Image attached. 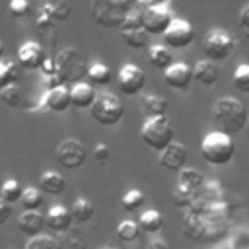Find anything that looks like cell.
<instances>
[{"mask_svg": "<svg viewBox=\"0 0 249 249\" xmlns=\"http://www.w3.org/2000/svg\"><path fill=\"white\" fill-rule=\"evenodd\" d=\"M171 198H173V204H175L177 208H185V210H187V208L191 206L195 195L185 193V191H181V189H175V191L171 193Z\"/></svg>", "mask_w": 249, "mask_h": 249, "instance_id": "obj_40", "label": "cell"}, {"mask_svg": "<svg viewBox=\"0 0 249 249\" xmlns=\"http://www.w3.org/2000/svg\"><path fill=\"white\" fill-rule=\"evenodd\" d=\"M134 0H95L91 4V18L101 27H119L124 21V16L132 10Z\"/></svg>", "mask_w": 249, "mask_h": 249, "instance_id": "obj_5", "label": "cell"}, {"mask_svg": "<svg viewBox=\"0 0 249 249\" xmlns=\"http://www.w3.org/2000/svg\"><path fill=\"white\" fill-rule=\"evenodd\" d=\"M235 144L231 136H228L222 130H212L204 134L200 142V156L210 165H226L233 160Z\"/></svg>", "mask_w": 249, "mask_h": 249, "instance_id": "obj_3", "label": "cell"}, {"mask_svg": "<svg viewBox=\"0 0 249 249\" xmlns=\"http://www.w3.org/2000/svg\"><path fill=\"white\" fill-rule=\"evenodd\" d=\"M19 202L23 206V212H37L43 204V193L37 187H27L23 189Z\"/></svg>", "mask_w": 249, "mask_h": 249, "instance_id": "obj_29", "label": "cell"}, {"mask_svg": "<svg viewBox=\"0 0 249 249\" xmlns=\"http://www.w3.org/2000/svg\"><path fill=\"white\" fill-rule=\"evenodd\" d=\"M163 82L173 89H187L193 82V68L187 62H173L163 72Z\"/></svg>", "mask_w": 249, "mask_h": 249, "instance_id": "obj_15", "label": "cell"}, {"mask_svg": "<svg viewBox=\"0 0 249 249\" xmlns=\"http://www.w3.org/2000/svg\"><path fill=\"white\" fill-rule=\"evenodd\" d=\"M239 25L249 31V4H245V6L239 10Z\"/></svg>", "mask_w": 249, "mask_h": 249, "instance_id": "obj_45", "label": "cell"}, {"mask_svg": "<svg viewBox=\"0 0 249 249\" xmlns=\"http://www.w3.org/2000/svg\"><path fill=\"white\" fill-rule=\"evenodd\" d=\"M51 10H53V18H54V21L58 23V21H64V19L70 16V12H72V4L66 2V0L51 2Z\"/></svg>", "mask_w": 249, "mask_h": 249, "instance_id": "obj_39", "label": "cell"}, {"mask_svg": "<svg viewBox=\"0 0 249 249\" xmlns=\"http://www.w3.org/2000/svg\"><path fill=\"white\" fill-rule=\"evenodd\" d=\"M218 76H220L218 66H216L212 60H206V58H204V60H198V62L195 64V68H193V80L198 82V84H202V86H212V84H216Z\"/></svg>", "mask_w": 249, "mask_h": 249, "instance_id": "obj_21", "label": "cell"}, {"mask_svg": "<svg viewBox=\"0 0 249 249\" xmlns=\"http://www.w3.org/2000/svg\"><path fill=\"white\" fill-rule=\"evenodd\" d=\"M140 103H142V113L146 119L165 117V113H167V99H163L156 93H144L140 97Z\"/></svg>", "mask_w": 249, "mask_h": 249, "instance_id": "obj_22", "label": "cell"}, {"mask_svg": "<svg viewBox=\"0 0 249 249\" xmlns=\"http://www.w3.org/2000/svg\"><path fill=\"white\" fill-rule=\"evenodd\" d=\"M109 158H111V150L107 144H97L93 148V160L97 163H105V161H109Z\"/></svg>", "mask_w": 249, "mask_h": 249, "instance_id": "obj_41", "label": "cell"}, {"mask_svg": "<svg viewBox=\"0 0 249 249\" xmlns=\"http://www.w3.org/2000/svg\"><path fill=\"white\" fill-rule=\"evenodd\" d=\"M93 212H95V208H93V204H91L88 198H76V200L72 202V208H70L72 220H76V222H80V224L89 222V220L93 218Z\"/></svg>", "mask_w": 249, "mask_h": 249, "instance_id": "obj_28", "label": "cell"}, {"mask_svg": "<svg viewBox=\"0 0 249 249\" xmlns=\"http://www.w3.org/2000/svg\"><path fill=\"white\" fill-rule=\"evenodd\" d=\"M86 78L89 80V86H91V84H93V86H107V84H111V80H113V72H111V68L105 66L103 62H93V64H89Z\"/></svg>", "mask_w": 249, "mask_h": 249, "instance_id": "obj_27", "label": "cell"}, {"mask_svg": "<svg viewBox=\"0 0 249 249\" xmlns=\"http://www.w3.org/2000/svg\"><path fill=\"white\" fill-rule=\"evenodd\" d=\"M43 109L53 111V113H62L66 111L72 101H70V88L68 86H58L54 89H47V95L43 99Z\"/></svg>", "mask_w": 249, "mask_h": 249, "instance_id": "obj_16", "label": "cell"}, {"mask_svg": "<svg viewBox=\"0 0 249 249\" xmlns=\"http://www.w3.org/2000/svg\"><path fill=\"white\" fill-rule=\"evenodd\" d=\"M54 64H56V76L64 86L66 84H80V80L88 76V68H89L86 56L74 47L62 49L56 54Z\"/></svg>", "mask_w": 249, "mask_h": 249, "instance_id": "obj_4", "label": "cell"}, {"mask_svg": "<svg viewBox=\"0 0 249 249\" xmlns=\"http://www.w3.org/2000/svg\"><path fill=\"white\" fill-rule=\"evenodd\" d=\"M8 12L14 19H23L31 14V4L25 2V0H12L10 6H8Z\"/></svg>", "mask_w": 249, "mask_h": 249, "instance_id": "obj_38", "label": "cell"}, {"mask_svg": "<svg viewBox=\"0 0 249 249\" xmlns=\"http://www.w3.org/2000/svg\"><path fill=\"white\" fill-rule=\"evenodd\" d=\"M117 237H119L121 241H124V243L136 241V239L140 237V228H138V224L132 222V220L121 222V224L117 226Z\"/></svg>", "mask_w": 249, "mask_h": 249, "instance_id": "obj_33", "label": "cell"}, {"mask_svg": "<svg viewBox=\"0 0 249 249\" xmlns=\"http://www.w3.org/2000/svg\"><path fill=\"white\" fill-rule=\"evenodd\" d=\"M212 115H214V121L220 124V130L226 132L228 136H233V134H239L241 130H245V124L249 119L245 105L235 97L216 99V103L212 107Z\"/></svg>", "mask_w": 249, "mask_h": 249, "instance_id": "obj_2", "label": "cell"}, {"mask_svg": "<svg viewBox=\"0 0 249 249\" xmlns=\"http://www.w3.org/2000/svg\"><path fill=\"white\" fill-rule=\"evenodd\" d=\"M43 228H45V216L39 210L37 212H21L18 218V230L23 235H27L29 239L41 235Z\"/></svg>", "mask_w": 249, "mask_h": 249, "instance_id": "obj_18", "label": "cell"}, {"mask_svg": "<svg viewBox=\"0 0 249 249\" xmlns=\"http://www.w3.org/2000/svg\"><path fill=\"white\" fill-rule=\"evenodd\" d=\"M45 226H49L53 231H66L72 228V214L66 206L62 204H56V206H51L47 210V216H45Z\"/></svg>", "mask_w": 249, "mask_h": 249, "instance_id": "obj_17", "label": "cell"}, {"mask_svg": "<svg viewBox=\"0 0 249 249\" xmlns=\"http://www.w3.org/2000/svg\"><path fill=\"white\" fill-rule=\"evenodd\" d=\"M64 189H66V179L58 171H45L39 179V191L41 193L58 196L64 193Z\"/></svg>", "mask_w": 249, "mask_h": 249, "instance_id": "obj_23", "label": "cell"}, {"mask_svg": "<svg viewBox=\"0 0 249 249\" xmlns=\"http://www.w3.org/2000/svg\"><path fill=\"white\" fill-rule=\"evenodd\" d=\"M231 82H233V88H235L237 91L249 93V62L237 64V68L233 70Z\"/></svg>", "mask_w": 249, "mask_h": 249, "instance_id": "obj_34", "label": "cell"}, {"mask_svg": "<svg viewBox=\"0 0 249 249\" xmlns=\"http://www.w3.org/2000/svg\"><path fill=\"white\" fill-rule=\"evenodd\" d=\"M95 97H97V93H95L93 86H89V84L80 82V84H74L70 88V101L78 109H89L93 105Z\"/></svg>", "mask_w": 249, "mask_h": 249, "instance_id": "obj_20", "label": "cell"}, {"mask_svg": "<svg viewBox=\"0 0 249 249\" xmlns=\"http://www.w3.org/2000/svg\"><path fill=\"white\" fill-rule=\"evenodd\" d=\"M123 208L126 210V212H136V210H140V206L146 202V196H144V193L142 191H138V189H130V191H126L124 195H123Z\"/></svg>", "mask_w": 249, "mask_h": 249, "instance_id": "obj_35", "label": "cell"}, {"mask_svg": "<svg viewBox=\"0 0 249 249\" xmlns=\"http://www.w3.org/2000/svg\"><path fill=\"white\" fill-rule=\"evenodd\" d=\"M136 224H138L140 231H144V233H158L163 228V216H161L160 210L150 208V210H144L140 214Z\"/></svg>", "mask_w": 249, "mask_h": 249, "instance_id": "obj_25", "label": "cell"}, {"mask_svg": "<svg viewBox=\"0 0 249 249\" xmlns=\"http://www.w3.org/2000/svg\"><path fill=\"white\" fill-rule=\"evenodd\" d=\"M12 216V204L0 200V224H6V220Z\"/></svg>", "mask_w": 249, "mask_h": 249, "instance_id": "obj_44", "label": "cell"}, {"mask_svg": "<svg viewBox=\"0 0 249 249\" xmlns=\"http://www.w3.org/2000/svg\"><path fill=\"white\" fill-rule=\"evenodd\" d=\"M117 82H119V89L124 95H136L146 86V74L140 66L126 62L124 66H121V70L117 74Z\"/></svg>", "mask_w": 249, "mask_h": 249, "instance_id": "obj_12", "label": "cell"}, {"mask_svg": "<svg viewBox=\"0 0 249 249\" xmlns=\"http://www.w3.org/2000/svg\"><path fill=\"white\" fill-rule=\"evenodd\" d=\"M19 74H21V72H19V66H18L16 62H10V60L0 62V89L18 84Z\"/></svg>", "mask_w": 249, "mask_h": 249, "instance_id": "obj_30", "label": "cell"}, {"mask_svg": "<svg viewBox=\"0 0 249 249\" xmlns=\"http://www.w3.org/2000/svg\"><path fill=\"white\" fill-rule=\"evenodd\" d=\"M25 249H60L58 247V241L51 235H37V237H31L27 243H25Z\"/></svg>", "mask_w": 249, "mask_h": 249, "instance_id": "obj_36", "label": "cell"}, {"mask_svg": "<svg viewBox=\"0 0 249 249\" xmlns=\"http://www.w3.org/2000/svg\"><path fill=\"white\" fill-rule=\"evenodd\" d=\"M121 37H123V41L126 43V47H130V49H144V47H148V33L140 27V29H124V31H121Z\"/></svg>", "mask_w": 249, "mask_h": 249, "instance_id": "obj_31", "label": "cell"}, {"mask_svg": "<svg viewBox=\"0 0 249 249\" xmlns=\"http://www.w3.org/2000/svg\"><path fill=\"white\" fill-rule=\"evenodd\" d=\"M41 72H43V76H45V80H49V78H53V76H56V64H54V58H45V62L41 64V68H39Z\"/></svg>", "mask_w": 249, "mask_h": 249, "instance_id": "obj_42", "label": "cell"}, {"mask_svg": "<svg viewBox=\"0 0 249 249\" xmlns=\"http://www.w3.org/2000/svg\"><path fill=\"white\" fill-rule=\"evenodd\" d=\"M230 226V204L222 198L216 183L202 187L185 210L183 235L195 243H214L222 239Z\"/></svg>", "mask_w": 249, "mask_h": 249, "instance_id": "obj_1", "label": "cell"}, {"mask_svg": "<svg viewBox=\"0 0 249 249\" xmlns=\"http://www.w3.org/2000/svg\"><path fill=\"white\" fill-rule=\"evenodd\" d=\"M146 249H171V245L165 239H161V237H154V239L148 241Z\"/></svg>", "mask_w": 249, "mask_h": 249, "instance_id": "obj_43", "label": "cell"}, {"mask_svg": "<svg viewBox=\"0 0 249 249\" xmlns=\"http://www.w3.org/2000/svg\"><path fill=\"white\" fill-rule=\"evenodd\" d=\"M243 132H245V136H247V140H249V119H247V124H245V130H243Z\"/></svg>", "mask_w": 249, "mask_h": 249, "instance_id": "obj_46", "label": "cell"}, {"mask_svg": "<svg viewBox=\"0 0 249 249\" xmlns=\"http://www.w3.org/2000/svg\"><path fill=\"white\" fill-rule=\"evenodd\" d=\"M60 249H88V241L78 228H70L56 237Z\"/></svg>", "mask_w": 249, "mask_h": 249, "instance_id": "obj_26", "label": "cell"}, {"mask_svg": "<svg viewBox=\"0 0 249 249\" xmlns=\"http://www.w3.org/2000/svg\"><path fill=\"white\" fill-rule=\"evenodd\" d=\"M0 99H2L8 107H18V105L21 103V91H19L18 84L0 89Z\"/></svg>", "mask_w": 249, "mask_h": 249, "instance_id": "obj_37", "label": "cell"}, {"mask_svg": "<svg viewBox=\"0 0 249 249\" xmlns=\"http://www.w3.org/2000/svg\"><path fill=\"white\" fill-rule=\"evenodd\" d=\"M2 54H4V43L0 41V56H2Z\"/></svg>", "mask_w": 249, "mask_h": 249, "instance_id": "obj_47", "label": "cell"}, {"mask_svg": "<svg viewBox=\"0 0 249 249\" xmlns=\"http://www.w3.org/2000/svg\"><path fill=\"white\" fill-rule=\"evenodd\" d=\"M173 21V14L167 2L150 4L142 14V29L148 35H163Z\"/></svg>", "mask_w": 249, "mask_h": 249, "instance_id": "obj_9", "label": "cell"}, {"mask_svg": "<svg viewBox=\"0 0 249 249\" xmlns=\"http://www.w3.org/2000/svg\"><path fill=\"white\" fill-rule=\"evenodd\" d=\"M204 187V175L195 169V167H185L179 171V179H177V189L185 191V193H191V195H196L200 189Z\"/></svg>", "mask_w": 249, "mask_h": 249, "instance_id": "obj_19", "label": "cell"}, {"mask_svg": "<svg viewBox=\"0 0 249 249\" xmlns=\"http://www.w3.org/2000/svg\"><path fill=\"white\" fill-rule=\"evenodd\" d=\"M21 193H23V187L16 179H6L0 187V200H4L8 204H14L21 198Z\"/></svg>", "mask_w": 249, "mask_h": 249, "instance_id": "obj_32", "label": "cell"}, {"mask_svg": "<svg viewBox=\"0 0 249 249\" xmlns=\"http://www.w3.org/2000/svg\"><path fill=\"white\" fill-rule=\"evenodd\" d=\"M204 54L206 60H226L233 49H235V39L224 31V29H210L204 37Z\"/></svg>", "mask_w": 249, "mask_h": 249, "instance_id": "obj_8", "label": "cell"}, {"mask_svg": "<svg viewBox=\"0 0 249 249\" xmlns=\"http://www.w3.org/2000/svg\"><path fill=\"white\" fill-rule=\"evenodd\" d=\"M148 60L158 70H167L173 64V54L165 45H150L148 49Z\"/></svg>", "mask_w": 249, "mask_h": 249, "instance_id": "obj_24", "label": "cell"}, {"mask_svg": "<svg viewBox=\"0 0 249 249\" xmlns=\"http://www.w3.org/2000/svg\"><path fill=\"white\" fill-rule=\"evenodd\" d=\"M47 53L45 47L37 41H25L18 49V66L25 70H39L41 64L45 62Z\"/></svg>", "mask_w": 249, "mask_h": 249, "instance_id": "obj_13", "label": "cell"}, {"mask_svg": "<svg viewBox=\"0 0 249 249\" xmlns=\"http://www.w3.org/2000/svg\"><path fill=\"white\" fill-rule=\"evenodd\" d=\"M140 138L144 140L146 146H150L152 150L163 152L175 138V130L171 126V121L165 117H154V119H146L142 128H140Z\"/></svg>", "mask_w": 249, "mask_h": 249, "instance_id": "obj_6", "label": "cell"}, {"mask_svg": "<svg viewBox=\"0 0 249 249\" xmlns=\"http://www.w3.org/2000/svg\"><path fill=\"white\" fill-rule=\"evenodd\" d=\"M56 161L64 167V169H78L80 165H84L86 158H88V150L86 146L76 140V138H66L64 142H60L56 146Z\"/></svg>", "mask_w": 249, "mask_h": 249, "instance_id": "obj_10", "label": "cell"}, {"mask_svg": "<svg viewBox=\"0 0 249 249\" xmlns=\"http://www.w3.org/2000/svg\"><path fill=\"white\" fill-rule=\"evenodd\" d=\"M195 41V27L187 19L173 18L171 25L163 33V43L169 49H185Z\"/></svg>", "mask_w": 249, "mask_h": 249, "instance_id": "obj_11", "label": "cell"}, {"mask_svg": "<svg viewBox=\"0 0 249 249\" xmlns=\"http://www.w3.org/2000/svg\"><path fill=\"white\" fill-rule=\"evenodd\" d=\"M187 148L181 142H171L163 152H160V165L165 171H181L187 167Z\"/></svg>", "mask_w": 249, "mask_h": 249, "instance_id": "obj_14", "label": "cell"}, {"mask_svg": "<svg viewBox=\"0 0 249 249\" xmlns=\"http://www.w3.org/2000/svg\"><path fill=\"white\" fill-rule=\"evenodd\" d=\"M89 115L101 126H113L123 119L124 105L115 93H97L93 105L89 107Z\"/></svg>", "mask_w": 249, "mask_h": 249, "instance_id": "obj_7", "label": "cell"}, {"mask_svg": "<svg viewBox=\"0 0 249 249\" xmlns=\"http://www.w3.org/2000/svg\"><path fill=\"white\" fill-rule=\"evenodd\" d=\"M101 249H119V247H113V245H105V247H101Z\"/></svg>", "mask_w": 249, "mask_h": 249, "instance_id": "obj_48", "label": "cell"}]
</instances>
